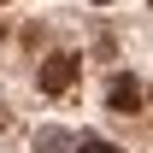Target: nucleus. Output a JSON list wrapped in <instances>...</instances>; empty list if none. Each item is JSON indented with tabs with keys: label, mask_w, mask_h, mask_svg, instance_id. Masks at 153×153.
Instances as JSON below:
<instances>
[{
	"label": "nucleus",
	"mask_w": 153,
	"mask_h": 153,
	"mask_svg": "<svg viewBox=\"0 0 153 153\" xmlns=\"http://www.w3.org/2000/svg\"><path fill=\"white\" fill-rule=\"evenodd\" d=\"M141 100H147V94H141L135 76H112V82H106V106H112L118 118H135V112H141Z\"/></svg>",
	"instance_id": "f257e3e1"
},
{
	"label": "nucleus",
	"mask_w": 153,
	"mask_h": 153,
	"mask_svg": "<svg viewBox=\"0 0 153 153\" xmlns=\"http://www.w3.org/2000/svg\"><path fill=\"white\" fill-rule=\"evenodd\" d=\"M147 100H153V94H147Z\"/></svg>",
	"instance_id": "39448f33"
},
{
	"label": "nucleus",
	"mask_w": 153,
	"mask_h": 153,
	"mask_svg": "<svg viewBox=\"0 0 153 153\" xmlns=\"http://www.w3.org/2000/svg\"><path fill=\"white\" fill-rule=\"evenodd\" d=\"M76 141H71V130H41L36 135V153H71Z\"/></svg>",
	"instance_id": "7ed1b4c3"
},
{
	"label": "nucleus",
	"mask_w": 153,
	"mask_h": 153,
	"mask_svg": "<svg viewBox=\"0 0 153 153\" xmlns=\"http://www.w3.org/2000/svg\"><path fill=\"white\" fill-rule=\"evenodd\" d=\"M71 153H124V147H118V141H100V135H88V141H76Z\"/></svg>",
	"instance_id": "20e7f679"
},
{
	"label": "nucleus",
	"mask_w": 153,
	"mask_h": 153,
	"mask_svg": "<svg viewBox=\"0 0 153 153\" xmlns=\"http://www.w3.org/2000/svg\"><path fill=\"white\" fill-rule=\"evenodd\" d=\"M71 82H76V53H53L41 65V94H65Z\"/></svg>",
	"instance_id": "f03ea898"
}]
</instances>
